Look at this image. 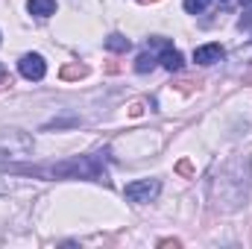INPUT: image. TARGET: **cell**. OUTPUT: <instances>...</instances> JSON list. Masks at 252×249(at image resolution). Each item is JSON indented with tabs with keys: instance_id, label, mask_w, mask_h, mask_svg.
<instances>
[{
	"instance_id": "1",
	"label": "cell",
	"mask_w": 252,
	"mask_h": 249,
	"mask_svg": "<svg viewBox=\"0 0 252 249\" xmlns=\"http://www.w3.org/2000/svg\"><path fill=\"white\" fill-rule=\"evenodd\" d=\"M56 176H79V179H106L103 167L97 164V158H73V161H64L59 167H53Z\"/></svg>"
},
{
	"instance_id": "2",
	"label": "cell",
	"mask_w": 252,
	"mask_h": 249,
	"mask_svg": "<svg viewBox=\"0 0 252 249\" xmlns=\"http://www.w3.org/2000/svg\"><path fill=\"white\" fill-rule=\"evenodd\" d=\"M156 193H158V182L156 179H141V182H132V185L124 187V196L129 202H150Z\"/></svg>"
},
{
	"instance_id": "3",
	"label": "cell",
	"mask_w": 252,
	"mask_h": 249,
	"mask_svg": "<svg viewBox=\"0 0 252 249\" xmlns=\"http://www.w3.org/2000/svg\"><path fill=\"white\" fill-rule=\"evenodd\" d=\"M18 67H21V73H24L27 79H44V73H47V64H44V59H41L38 53H27V56L18 62Z\"/></svg>"
},
{
	"instance_id": "4",
	"label": "cell",
	"mask_w": 252,
	"mask_h": 249,
	"mask_svg": "<svg viewBox=\"0 0 252 249\" xmlns=\"http://www.w3.org/2000/svg\"><path fill=\"white\" fill-rule=\"evenodd\" d=\"M220 56H223L220 44H202V47L193 50V62H199V64H214V62H220Z\"/></svg>"
},
{
	"instance_id": "5",
	"label": "cell",
	"mask_w": 252,
	"mask_h": 249,
	"mask_svg": "<svg viewBox=\"0 0 252 249\" xmlns=\"http://www.w3.org/2000/svg\"><path fill=\"white\" fill-rule=\"evenodd\" d=\"M27 9H30V15L50 18L56 12V0H27Z\"/></svg>"
},
{
	"instance_id": "6",
	"label": "cell",
	"mask_w": 252,
	"mask_h": 249,
	"mask_svg": "<svg viewBox=\"0 0 252 249\" xmlns=\"http://www.w3.org/2000/svg\"><path fill=\"white\" fill-rule=\"evenodd\" d=\"M161 67H164V70H170V73L182 70V67H185V59H182V53H179V50H170V47H167V50L161 53Z\"/></svg>"
},
{
	"instance_id": "7",
	"label": "cell",
	"mask_w": 252,
	"mask_h": 249,
	"mask_svg": "<svg viewBox=\"0 0 252 249\" xmlns=\"http://www.w3.org/2000/svg\"><path fill=\"white\" fill-rule=\"evenodd\" d=\"M106 47H109L112 53H126V50L132 47V41H129V38H124L121 32H112V35L106 38Z\"/></svg>"
},
{
	"instance_id": "8",
	"label": "cell",
	"mask_w": 252,
	"mask_h": 249,
	"mask_svg": "<svg viewBox=\"0 0 252 249\" xmlns=\"http://www.w3.org/2000/svg\"><path fill=\"white\" fill-rule=\"evenodd\" d=\"M153 67H156V56H153V53H141V56L135 59V70H138V73H150Z\"/></svg>"
},
{
	"instance_id": "9",
	"label": "cell",
	"mask_w": 252,
	"mask_h": 249,
	"mask_svg": "<svg viewBox=\"0 0 252 249\" xmlns=\"http://www.w3.org/2000/svg\"><path fill=\"white\" fill-rule=\"evenodd\" d=\"M85 73H88L85 64H64L62 67V79H79V76H85Z\"/></svg>"
},
{
	"instance_id": "10",
	"label": "cell",
	"mask_w": 252,
	"mask_h": 249,
	"mask_svg": "<svg viewBox=\"0 0 252 249\" xmlns=\"http://www.w3.org/2000/svg\"><path fill=\"white\" fill-rule=\"evenodd\" d=\"M205 6H208V0H185V12H190V15H199Z\"/></svg>"
},
{
	"instance_id": "11",
	"label": "cell",
	"mask_w": 252,
	"mask_h": 249,
	"mask_svg": "<svg viewBox=\"0 0 252 249\" xmlns=\"http://www.w3.org/2000/svg\"><path fill=\"white\" fill-rule=\"evenodd\" d=\"M179 173H185V176H188V173H190V161H179Z\"/></svg>"
},
{
	"instance_id": "12",
	"label": "cell",
	"mask_w": 252,
	"mask_h": 249,
	"mask_svg": "<svg viewBox=\"0 0 252 249\" xmlns=\"http://www.w3.org/2000/svg\"><path fill=\"white\" fill-rule=\"evenodd\" d=\"M3 85H12V79H9L6 73H0V88H3Z\"/></svg>"
},
{
	"instance_id": "13",
	"label": "cell",
	"mask_w": 252,
	"mask_h": 249,
	"mask_svg": "<svg viewBox=\"0 0 252 249\" xmlns=\"http://www.w3.org/2000/svg\"><path fill=\"white\" fill-rule=\"evenodd\" d=\"M241 3H244V6H247V3H252V0H241Z\"/></svg>"
},
{
	"instance_id": "14",
	"label": "cell",
	"mask_w": 252,
	"mask_h": 249,
	"mask_svg": "<svg viewBox=\"0 0 252 249\" xmlns=\"http://www.w3.org/2000/svg\"><path fill=\"white\" fill-rule=\"evenodd\" d=\"M141 3H150V0H141Z\"/></svg>"
},
{
	"instance_id": "15",
	"label": "cell",
	"mask_w": 252,
	"mask_h": 249,
	"mask_svg": "<svg viewBox=\"0 0 252 249\" xmlns=\"http://www.w3.org/2000/svg\"><path fill=\"white\" fill-rule=\"evenodd\" d=\"M223 3H226V0H223Z\"/></svg>"
}]
</instances>
